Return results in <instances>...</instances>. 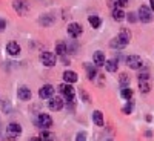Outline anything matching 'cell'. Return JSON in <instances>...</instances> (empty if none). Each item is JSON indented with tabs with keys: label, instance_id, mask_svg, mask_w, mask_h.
Instances as JSON below:
<instances>
[{
	"label": "cell",
	"instance_id": "1",
	"mask_svg": "<svg viewBox=\"0 0 154 141\" xmlns=\"http://www.w3.org/2000/svg\"><path fill=\"white\" fill-rule=\"evenodd\" d=\"M59 91H60V94L63 97H65V100L68 101V103H74L75 92H74V87L71 84H60L59 86Z\"/></svg>",
	"mask_w": 154,
	"mask_h": 141
},
{
	"label": "cell",
	"instance_id": "2",
	"mask_svg": "<svg viewBox=\"0 0 154 141\" xmlns=\"http://www.w3.org/2000/svg\"><path fill=\"white\" fill-rule=\"evenodd\" d=\"M20 134H22V126L19 123L8 124V127H6V137H8V140L14 141V140H17L20 137Z\"/></svg>",
	"mask_w": 154,
	"mask_h": 141
},
{
	"label": "cell",
	"instance_id": "3",
	"mask_svg": "<svg viewBox=\"0 0 154 141\" xmlns=\"http://www.w3.org/2000/svg\"><path fill=\"white\" fill-rule=\"evenodd\" d=\"M40 61L43 63V66H46V68H53V66L56 65V61H57V57H56V54L45 51V52L40 54Z\"/></svg>",
	"mask_w": 154,
	"mask_h": 141
},
{
	"label": "cell",
	"instance_id": "4",
	"mask_svg": "<svg viewBox=\"0 0 154 141\" xmlns=\"http://www.w3.org/2000/svg\"><path fill=\"white\" fill-rule=\"evenodd\" d=\"M139 89H140V92H149V89H151V84H149V75L146 72H142L139 75Z\"/></svg>",
	"mask_w": 154,
	"mask_h": 141
},
{
	"label": "cell",
	"instance_id": "5",
	"mask_svg": "<svg viewBox=\"0 0 154 141\" xmlns=\"http://www.w3.org/2000/svg\"><path fill=\"white\" fill-rule=\"evenodd\" d=\"M12 8H14L20 16H25L29 11V5H28L26 0H14V2H12Z\"/></svg>",
	"mask_w": 154,
	"mask_h": 141
},
{
	"label": "cell",
	"instance_id": "6",
	"mask_svg": "<svg viewBox=\"0 0 154 141\" xmlns=\"http://www.w3.org/2000/svg\"><path fill=\"white\" fill-rule=\"evenodd\" d=\"M82 32H83V29H82V25H80V23L72 22V23L68 25V35H69V37L77 38V37L82 35Z\"/></svg>",
	"mask_w": 154,
	"mask_h": 141
},
{
	"label": "cell",
	"instance_id": "7",
	"mask_svg": "<svg viewBox=\"0 0 154 141\" xmlns=\"http://www.w3.org/2000/svg\"><path fill=\"white\" fill-rule=\"evenodd\" d=\"M126 66H130L131 69H140L143 66L142 58H140L139 55H128L126 57Z\"/></svg>",
	"mask_w": 154,
	"mask_h": 141
},
{
	"label": "cell",
	"instance_id": "8",
	"mask_svg": "<svg viewBox=\"0 0 154 141\" xmlns=\"http://www.w3.org/2000/svg\"><path fill=\"white\" fill-rule=\"evenodd\" d=\"M139 19L140 22H143V23H148L151 22L152 16H151V8H148L146 5H142L139 8Z\"/></svg>",
	"mask_w": 154,
	"mask_h": 141
},
{
	"label": "cell",
	"instance_id": "9",
	"mask_svg": "<svg viewBox=\"0 0 154 141\" xmlns=\"http://www.w3.org/2000/svg\"><path fill=\"white\" fill-rule=\"evenodd\" d=\"M35 124L38 126V127H51V124H53V118L49 117L48 113H40L37 117V120H35Z\"/></svg>",
	"mask_w": 154,
	"mask_h": 141
},
{
	"label": "cell",
	"instance_id": "10",
	"mask_svg": "<svg viewBox=\"0 0 154 141\" xmlns=\"http://www.w3.org/2000/svg\"><path fill=\"white\" fill-rule=\"evenodd\" d=\"M48 107H49L51 110H60V109L63 107L62 98H60V97H51V98L48 100Z\"/></svg>",
	"mask_w": 154,
	"mask_h": 141
},
{
	"label": "cell",
	"instance_id": "11",
	"mask_svg": "<svg viewBox=\"0 0 154 141\" xmlns=\"http://www.w3.org/2000/svg\"><path fill=\"white\" fill-rule=\"evenodd\" d=\"M38 95H40L42 98L49 100L51 97L54 95V87L51 86V84H45V86H42V87H40V91H38Z\"/></svg>",
	"mask_w": 154,
	"mask_h": 141
},
{
	"label": "cell",
	"instance_id": "12",
	"mask_svg": "<svg viewBox=\"0 0 154 141\" xmlns=\"http://www.w3.org/2000/svg\"><path fill=\"white\" fill-rule=\"evenodd\" d=\"M6 52H8L11 57L19 55V54H20V46H19V43H16V42H9V43L6 45Z\"/></svg>",
	"mask_w": 154,
	"mask_h": 141
},
{
	"label": "cell",
	"instance_id": "13",
	"mask_svg": "<svg viewBox=\"0 0 154 141\" xmlns=\"http://www.w3.org/2000/svg\"><path fill=\"white\" fill-rule=\"evenodd\" d=\"M17 95H19V98H20L22 101H28V100H31V91H29V87H26V86L19 87Z\"/></svg>",
	"mask_w": 154,
	"mask_h": 141
},
{
	"label": "cell",
	"instance_id": "14",
	"mask_svg": "<svg viewBox=\"0 0 154 141\" xmlns=\"http://www.w3.org/2000/svg\"><path fill=\"white\" fill-rule=\"evenodd\" d=\"M93 61H94V65L96 66H103L105 65V54L102 52V51H96L94 55H93Z\"/></svg>",
	"mask_w": 154,
	"mask_h": 141
},
{
	"label": "cell",
	"instance_id": "15",
	"mask_svg": "<svg viewBox=\"0 0 154 141\" xmlns=\"http://www.w3.org/2000/svg\"><path fill=\"white\" fill-rule=\"evenodd\" d=\"M77 78H79V77H77V74L74 71H65L63 72V80L66 83H75Z\"/></svg>",
	"mask_w": 154,
	"mask_h": 141
},
{
	"label": "cell",
	"instance_id": "16",
	"mask_svg": "<svg viewBox=\"0 0 154 141\" xmlns=\"http://www.w3.org/2000/svg\"><path fill=\"white\" fill-rule=\"evenodd\" d=\"M93 121H94L96 126L102 127V126H103V113H102L100 110H94V113H93Z\"/></svg>",
	"mask_w": 154,
	"mask_h": 141
},
{
	"label": "cell",
	"instance_id": "17",
	"mask_svg": "<svg viewBox=\"0 0 154 141\" xmlns=\"http://www.w3.org/2000/svg\"><path fill=\"white\" fill-rule=\"evenodd\" d=\"M109 46H111V48H114V49H123V48L126 46V43H125V42H122L119 37H114L112 40L109 42Z\"/></svg>",
	"mask_w": 154,
	"mask_h": 141
},
{
	"label": "cell",
	"instance_id": "18",
	"mask_svg": "<svg viewBox=\"0 0 154 141\" xmlns=\"http://www.w3.org/2000/svg\"><path fill=\"white\" fill-rule=\"evenodd\" d=\"M85 69H86V72H88V78L89 80H94L96 77H97V68L96 66H93V65H85Z\"/></svg>",
	"mask_w": 154,
	"mask_h": 141
},
{
	"label": "cell",
	"instance_id": "19",
	"mask_svg": "<svg viewBox=\"0 0 154 141\" xmlns=\"http://www.w3.org/2000/svg\"><path fill=\"white\" fill-rule=\"evenodd\" d=\"M117 37L120 38L122 42H125V43L128 45V43H130V40H131V32L128 31V29H125V28H123V29H120V32H119V35H117Z\"/></svg>",
	"mask_w": 154,
	"mask_h": 141
},
{
	"label": "cell",
	"instance_id": "20",
	"mask_svg": "<svg viewBox=\"0 0 154 141\" xmlns=\"http://www.w3.org/2000/svg\"><path fill=\"white\" fill-rule=\"evenodd\" d=\"M117 60L116 58H111V60H108L106 63H105V69L108 71V72H116L117 71Z\"/></svg>",
	"mask_w": 154,
	"mask_h": 141
},
{
	"label": "cell",
	"instance_id": "21",
	"mask_svg": "<svg viewBox=\"0 0 154 141\" xmlns=\"http://www.w3.org/2000/svg\"><path fill=\"white\" fill-rule=\"evenodd\" d=\"M56 54H59V55L68 54V48H66V43H65V42H59V43L56 45Z\"/></svg>",
	"mask_w": 154,
	"mask_h": 141
},
{
	"label": "cell",
	"instance_id": "22",
	"mask_svg": "<svg viewBox=\"0 0 154 141\" xmlns=\"http://www.w3.org/2000/svg\"><path fill=\"white\" fill-rule=\"evenodd\" d=\"M112 17L116 22H122L125 19V14H123V9L122 8H114L112 9Z\"/></svg>",
	"mask_w": 154,
	"mask_h": 141
},
{
	"label": "cell",
	"instance_id": "23",
	"mask_svg": "<svg viewBox=\"0 0 154 141\" xmlns=\"http://www.w3.org/2000/svg\"><path fill=\"white\" fill-rule=\"evenodd\" d=\"M88 22H89V25H91L93 28H99L100 25H102V20H100V17H97V16H89V17H88Z\"/></svg>",
	"mask_w": 154,
	"mask_h": 141
},
{
	"label": "cell",
	"instance_id": "24",
	"mask_svg": "<svg viewBox=\"0 0 154 141\" xmlns=\"http://www.w3.org/2000/svg\"><path fill=\"white\" fill-rule=\"evenodd\" d=\"M40 138H42L43 141H56V135H54L53 132H48V131H43V132L40 134Z\"/></svg>",
	"mask_w": 154,
	"mask_h": 141
},
{
	"label": "cell",
	"instance_id": "25",
	"mask_svg": "<svg viewBox=\"0 0 154 141\" xmlns=\"http://www.w3.org/2000/svg\"><path fill=\"white\" fill-rule=\"evenodd\" d=\"M53 22H54V19L51 17V16H42L40 17V23L43 25V26H48V25H51Z\"/></svg>",
	"mask_w": 154,
	"mask_h": 141
},
{
	"label": "cell",
	"instance_id": "26",
	"mask_svg": "<svg viewBox=\"0 0 154 141\" xmlns=\"http://www.w3.org/2000/svg\"><path fill=\"white\" fill-rule=\"evenodd\" d=\"M122 97L126 98V100H130V98L133 97V91H131L130 87H123V89H122Z\"/></svg>",
	"mask_w": 154,
	"mask_h": 141
},
{
	"label": "cell",
	"instance_id": "27",
	"mask_svg": "<svg viewBox=\"0 0 154 141\" xmlns=\"http://www.w3.org/2000/svg\"><path fill=\"white\" fill-rule=\"evenodd\" d=\"M119 81H120V86H125V87H126L128 84H130V77H128L126 74H122Z\"/></svg>",
	"mask_w": 154,
	"mask_h": 141
},
{
	"label": "cell",
	"instance_id": "28",
	"mask_svg": "<svg viewBox=\"0 0 154 141\" xmlns=\"http://www.w3.org/2000/svg\"><path fill=\"white\" fill-rule=\"evenodd\" d=\"M128 5V0H116L114 2V8H122L123 9V6H126Z\"/></svg>",
	"mask_w": 154,
	"mask_h": 141
},
{
	"label": "cell",
	"instance_id": "29",
	"mask_svg": "<svg viewBox=\"0 0 154 141\" xmlns=\"http://www.w3.org/2000/svg\"><path fill=\"white\" fill-rule=\"evenodd\" d=\"M75 141H86V132H79L75 137Z\"/></svg>",
	"mask_w": 154,
	"mask_h": 141
},
{
	"label": "cell",
	"instance_id": "30",
	"mask_svg": "<svg viewBox=\"0 0 154 141\" xmlns=\"http://www.w3.org/2000/svg\"><path fill=\"white\" fill-rule=\"evenodd\" d=\"M131 110H133V103L130 101V103H126V106L123 107V112H125L126 115H130V113H131Z\"/></svg>",
	"mask_w": 154,
	"mask_h": 141
},
{
	"label": "cell",
	"instance_id": "31",
	"mask_svg": "<svg viewBox=\"0 0 154 141\" xmlns=\"http://www.w3.org/2000/svg\"><path fill=\"white\" fill-rule=\"evenodd\" d=\"M128 20H130L131 23H133V22H136V16H134V12H130V14H128Z\"/></svg>",
	"mask_w": 154,
	"mask_h": 141
},
{
	"label": "cell",
	"instance_id": "32",
	"mask_svg": "<svg viewBox=\"0 0 154 141\" xmlns=\"http://www.w3.org/2000/svg\"><path fill=\"white\" fill-rule=\"evenodd\" d=\"M5 26H6V23H5V20H3V19H0V32H2V31L5 29Z\"/></svg>",
	"mask_w": 154,
	"mask_h": 141
},
{
	"label": "cell",
	"instance_id": "33",
	"mask_svg": "<svg viewBox=\"0 0 154 141\" xmlns=\"http://www.w3.org/2000/svg\"><path fill=\"white\" fill-rule=\"evenodd\" d=\"M149 5H151V6H149V8H151V11L154 12V0H149Z\"/></svg>",
	"mask_w": 154,
	"mask_h": 141
},
{
	"label": "cell",
	"instance_id": "34",
	"mask_svg": "<svg viewBox=\"0 0 154 141\" xmlns=\"http://www.w3.org/2000/svg\"><path fill=\"white\" fill-rule=\"evenodd\" d=\"M32 141H43V140H42V138H34Z\"/></svg>",
	"mask_w": 154,
	"mask_h": 141
},
{
	"label": "cell",
	"instance_id": "35",
	"mask_svg": "<svg viewBox=\"0 0 154 141\" xmlns=\"http://www.w3.org/2000/svg\"><path fill=\"white\" fill-rule=\"evenodd\" d=\"M108 141H112V140H108Z\"/></svg>",
	"mask_w": 154,
	"mask_h": 141
}]
</instances>
